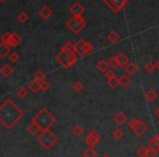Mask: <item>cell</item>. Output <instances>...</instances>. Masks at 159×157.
<instances>
[{
  "mask_svg": "<svg viewBox=\"0 0 159 157\" xmlns=\"http://www.w3.org/2000/svg\"><path fill=\"white\" fill-rule=\"evenodd\" d=\"M27 19H29V16H27V14L25 13V12H21V13H19L18 20L20 21L21 23H25L27 21Z\"/></svg>",
  "mask_w": 159,
  "mask_h": 157,
  "instance_id": "cell-39",
  "label": "cell"
},
{
  "mask_svg": "<svg viewBox=\"0 0 159 157\" xmlns=\"http://www.w3.org/2000/svg\"><path fill=\"white\" fill-rule=\"evenodd\" d=\"M124 71L126 72V74H129L130 76H133L135 73L137 72V67L134 62H129L125 67H124Z\"/></svg>",
  "mask_w": 159,
  "mask_h": 157,
  "instance_id": "cell-16",
  "label": "cell"
},
{
  "mask_svg": "<svg viewBox=\"0 0 159 157\" xmlns=\"http://www.w3.org/2000/svg\"><path fill=\"white\" fill-rule=\"evenodd\" d=\"M131 84V76L129 74H122L119 77V85L122 87H126Z\"/></svg>",
  "mask_w": 159,
  "mask_h": 157,
  "instance_id": "cell-22",
  "label": "cell"
},
{
  "mask_svg": "<svg viewBox=\"0 0 159 157\" xmlns=\"http://www.w3.org/2000/svg\"><path fill=\"white\" fill-rule=\"evenodd\" d=\"M27 89H29L30 91H31L33 94H37L38 92L40 91V85H39V82H37V81L33 80V81H32V82H30L29 84H27Z\"/></svg>",
  "mask_w": 159,
  "mask_h": 157,
  "instance_id": "cell-20",
  "label": "cell"
},
{
  "mask_svg": "<svg viewBox=\"0 0 159 157\" xmlns=\"http://www.w3.org/2000/svg\"><path fill=\"white\" fill-rule=\"evenodd\" d=\"M34 80L37 81V82H43V81H45V77H46V74H45L44 71L42 70H38L37 72L34 74Z\"/></svg>",
  "mask_w": 159,
  "mask_h": 157,
  "instance_id": "cell-30",
  "label": "cell"
},
{
  "mask_svg": "<svg viewBox=\"0 0 159 157\" xmlns=\"http://www.w3.org/2000/svg\"><path fill=\"white\" fill-rule=\"evenodd\" d=\"M109 64H110V67H111V68H113V69L120 67L117 56H112V57H110V59H109Z\"/></svg>",
  "mask_w": 159,
  "mask_h": 157,
  "instance_id": "cell-34",
  "label": "cell"
},
{
  "mask_svg": "<svg viewBox=\"0 0 159 157\" xmlns=\"http://www.w3.org/2000/svg\"><path fill=\"white\" fill-rule=\"evenodd\" d=\"M102 157H111V156H110L109 154H102Z\"/></svg>",
  "mask_w": 159,
  "mask_h": 157,
  "instance_id": "cell-44",
  "label": "cell"
},
{
  "mask_svg": "<svg viewBox=\"0 0 159 157\" xmlns=\"http://www.w3.org/2000/svg\"><path fill=\"white\" fill-rule=\"evenodd\" d=\"M155 70H156V62L148 61L147 63L145 64V71H146V72L152 73Z\"/></svg>",
  "mask_w": 159,
  "mask_h": 157,
  "instance_id": "cell-32",
  "label": "cell"
},
{
  "mask_svg": "<svg viewBox=\"0 0 159 157\" xmlns=\"http://www.w3.org/2000/svg\"><path fill=\"white\" fill-rule=\"evenodd\" d=\"M104 2L110 8L112 11L119 12L125 6L126 0H104Z\"/></svg>",
  "mask_w": 159,
  "mask_h": 157,
  "instance_id": "cell-9",
  "label": "cell"
},
{
  "mask_svg": "<svg viewBox=\"0 0 159 157\" xmlns=\"http://www.w3.org/2000/svg\"><path fill=\"white\" fill-rule=\"evenodd\" d=\"M110 68V64H109V61H106V60H99L97 63V69L100 71L102 73H106L107 71Z\"/></svg>",
  "mask_w": 159,
  "mask_h": 157,
  "instance_id": "cell-18",
  "label": "cell"
},
{
  "mask_svg": "<svg viewBox=\"0 0 159 157\" xmlns=\"http://www.w3.org/2000/svg\"><path fill=\"white\" fill-rule=\"evenodd\" d=\"M72 87H73V91L75 92V93H82L83 91H84V84H83L82 82H80V81H75L74 83H73V85H72Z\"/></svg>",
  "mask_w": 159,
  "mask_h": 157,
  "instance_id": "cell-29",
  "label": "cell"
},
{
  "mask_svg": "<svg viewBox=\"0 0 159 157\" xmlns=\"http://www.w3.org/2000/svg\"><path fill=\"white\" fill-rule=\"evenodd\" d=\"M148 147L152 148L156 152H159V140L157 135H154L152 137H150V140L148 141Z\"/></svg>",
  "mask_w": 159,
  "mask_h": 157,
  "instance_id": "cell-19",
  "label": "cell"
},
{
  "mask_svg": "<svg viewBox=\"0 0 159 157\" xmlns=\"http://www.w3.org/2000/svg\"><path fill=\"white\" fill-rule=\"evenodd\" d=\"M108 85L111 87V89H116V87L119 85V79L113 77V79H111V80H108Z\"/></svg>",
  "mask_w": 159,
  "mask_h": 157,
  "instance_id": "cell-35",
  "label": "cell"
},
{
  "mask_svg": "<svg viewBox=\"0 0 159 157\" xmlns=\"http://www.w3.org/2000/svg\"><path fill=\"white\" fill-rule=\"evenodd\" d=\"M27 131H29L32 135H39L40 133H42V129H40L36 123H34V122H31V123L29 124Z\"/></svg>",
  "mask_w": 159,
  "mask_h": 157,
  "instance_id": "cell-17",
  "label": "cell"
},
{
  "mask_svg": "<svg viewBox=\"0 0 159 157\" xmlns=\"http://www.w3.org/2000/svg\"><path fill=\"white\" fill-rule=\"evenodd\" d=\"M86 25V21L82 16H73L70 20L66 22V26L71 32L74 34H79Z\"/></svg>",
  "mask_w": 159,
  "mask_h": 157,
  "instance_id": "cell-6",
  "label": "cell"
},
{
  "mask_svg": "<svg viewBox=\"0 0 159 157\" xmlns=\"http://www.w3.org/2000/svg\"><path fill=\"white\" fill-rule=\"evenodd\" d=\"M71 132H72L73 135L75 136H81V135L84 134V128L82 126H80V124H75V126L72 127L71 129Z\"/></svg>",
  "mask_w": 159,
  "mask_h": 157,
  "instance_id": "cell-25",
  "label": "cell"
},
{
  "mask_svg": "<svg viewBox=\"0 0 159 157\" xmlns=\"http://www.w3.org/2000/svg\"><path fill=\"white\" fill-rule=\"evenodd\" d=\"M83 156H84V157H97L98 153L96 152L94 148L89 147V148H86V150H84V153H83Z\"/></svg>",
  "mask_w": 159,
  "mask_h": 157,
  "instance_id": "cell-31",
  "label": "cell"
},
{
  "mask_svg": "<svg viewBox=\"0 0 159 157\" xmlns=\"http://www.w3.org/2000/svg\"><path fill=\"white\" fill-rule=\"evenodd\" d=\"M105 76H106L107 80H111V79H113V77H116V73L113 70H110L109 69L108 71H107L106 73H105Z\"/></svg>",
  "mask_w": 159,
  "mask_h": 157,
  "instance_id": "cell-40",
  "label": "cell"
},
{
  "mask_svg": "<svg viewBox=\"0 0 159 157\" xmlns=\"http://www.w3.org/2000/svg\"><path fill=\"white\" fill-rule=\"evenodd\" d=\"M157 97H158V94H157V92L155 91V90L149 89V90H146L145 91V98L148 103L155 102V100L157 99Z\"/></svg>",
  "mask_w": 159,
  "mask_h": 157,
  "instance_id": "cell-13",
  "label": "cell"
},
{
  "mask_svg": "<svg viewBox=\"0 0 159 157\" xmlns=\"http://www.w3.org/2000/svg\"><path fill=\"white\" fill-rule=\"evenodd\" d=\"M77 58L79 57L76 55H70V53H66L64 51L60 50V53L56 56V61L63 69H69L76 63Z\"/></svg>",
  "mask_w": 159,
  "mask_h": 157,
  "instance_id": "cell-5",
  "label": "cell"
},
{
  "mask_svg": "<svg viewBox=\"0 0 159 157\" xmlns=\"http://www.w3.org/2000/svg\"><path fill=\"white\" fill-rule=\"evenodd\" d=\"M121 157H122V156H121Z\"/></svg>",
  "mask_w": 159,
  "mask_h": 157,
  "instance_id": "cell-47",
  "label": "cell"
},
{
  "mask_svg": "<svg viewBox=\"0 0 159 157\" xmlns=\"http://www.w3.org/2000/svg\"><path fill=\"white\" fill-rule=\"evenodd\" d=\"M157 136H158V140H159V133H158V134H157Z\"/></svg>",
  "mask_w": 159,
  "mask_h": 157,
  "instance_id": "cell-46",
  "label": "cell"
},
{
  "mask_svg": "<svg viewBox=\"0 0 159 157\" xmlns=\"http://www.w3.org/2000/svg\"><path fill=\"white\" fill-rule=\"evenodd\" d=\"M39 85H40V91L43 92H47L49 90V87H50V84L46 80L43 81V82H39Z\"/></svg>",
  "mask_w": 159,
  "mask_h": 157,
  "instance_id": "cell-37",
  "label": "cell"
},
{
  "mask_svg": "<svg viewBox=\"0 0 159 157\" xmlns=\"http://www.w3.org/2000/svg\"><path fill=\"white\" fill-rule=\"evenodd\" d=\"M129 130L136 136H143L148 131V126L139 118H132L129 121Z\"/></svg>",
  "mask_w": 159,
  "mask_h": 157,
  "instance_id": "cell-4",
  "label": "cell"
},
{
  "mask_svg": "<svg viewBox=\"0 0 159 157\" xmlns=\"http://www.w3.org/2000/svg\"><path fill=\"white\" fill-rule=\"evenodd\" d=\"M100 135L97 133V131L95 130H91L85 136V143L87 144L89 147L95 148L98 144L100 143Z\"/></svg>",
  "mask_w": 159,
  "mask_h": 157,
  "instance_id": "cell-8",
  "label": "cell"
},
{
  "mask_svg": "<svg viewBox=\"0 0 159 157\" xmlns=\"http://www.w3.org/2000/svg\"><path fill=\"white\" fill-rule=\"evenodd\" d=\"M16 96H18L19 98H21V99H24V98H26L27 96H29V89L22 86V87H20V89L16 90Z\"/></svg>",
  "mask_w": 159,
  "mask_h": 157,
  "instance_id": "cell-26",
  "label": "cell"
},
{
  "mask_svg": "<svg viewBox=\"0 0 159 157\" xmlns=\"http://www.w3.org/2000/svg\"><path fill=\"white\" fill-rule=\"evenodd\" d=\"M19 59H20V56H19L18 53H11L9 55V60L12 62V63H16V62H18Z\"/></svg>",
  "mask_w": 159,
  "mask_h": 157,
  "instance_id": "cell-36",
  "label": "cell"
},
{
  "mask_svg": "<svg viewBox=\"0 0 159 157\" xmlns=\"http://www.w3.org/2000/svg\"><path fill=\"white\" fill-rule=\"evenodd\" d=\"M126 120H128V118H126L125 113H123L122 111H119V113H117L113 116V122H115L118 127L124 126V124L126 123Z\"/></svg>",
  "mask_w": 159,
  "mask_h": 157,
  "instance_id": "cell-10",
  "label": "cell"
},
{
  "mask_svg": "<svg viewBox=\"0 0 159 157\" xmlns=\"http://www.w3.org/2000/svg\"><path fill=\"white\" fill-rule=\"evenodd\" d=\"M61 50L66 53H70V55H75V46L71 42L66 43V44L62 46Z\"/></svg>",
  "mask_w": 159,
  "mask_h": 157,
  "instance_id": "cell-21",
  "label": "cell"
},
{
  "mask_svg": "<svg viewBox=\"0 0 159 157\" xmlns=\"http://www.w3.org/2000/svg\"><path fill=\"white\" fill-rule=\"evenodd\" d=\"M117 58H118V61H119V64H120V67H125L126 64L130 62V60H129V58H128V56L125 55V53H118L117 55Z\"/></svg>",
  "mask_w": 159,
  "mask_h": 157,
  "instance_id": "cell-23",
  "label": "cell"
},
{
  "mask_svg": "<svg viewBox=\"0 0 159 157\" xmlns=\"http://www.w3.org/2000/svg\"><path fill=\"white\" fill-rule=\"evenodd\" d=\"M75 46V55L77 57H85V56L89 55L92 51L94 50V46L87 40L83 39H79L76 42V44H74Z\"/></svg>",
  "mask_w": 159,
  "mask_h": 157,
  "instance_id": "cell-7",
  "label": "cell"
},
{
  "mask_svg": "<svg viewBox=\"0 0 159 157\" xmlns=\"http://www.w3.org/2000/svg\"><path fill=\"white\" fill-rule=\"evenodd\" d=\"M11 35H12V33H9V32H6V33L2 35V37H1V42H2V43L8 42V40L10 39V37H11Z\"/></svg>",
  "mask_w": 159,
  "mask_h": 157,
  "instance_id": "cell-41",
  "label": "cell"
},
{
  "mask_svg": "<svg viewBox=\"0 0 159 157\" xmlns=\"http://www.w3.org/2000/svg\"><path fill=\"white\" fill-rule=\"evenodd\" d=\"M156 68H157V69H158V70H159V59L157 60V62H156Z\"/></svg>",
  "mask_w": 159,
  "mask_h": 157,
  "instance_id": "cell-43",
  "label": "cell"
},
{
  "mask_svg": "<svg viewBox=\"0 0 159 157\" xmlns=\"http://www.w3.org/2000/svg\"><path fill=\"white\" fill-rule=\"evenodd\" d=\"M10 49H11V47L8 46L6 43H1V44H0V57L5 58L6 56H9Z\"/></svg>",
  "mask_w": 159,
  "mask_h": 157,
  "instance_id": "cell-24",
  "label": "cell"
},
{
  "mask_svg": "<svg viewBox=\"0 0 159 157\" xmlns=\"http://www.w3.org/2000/svg\"><path fill=\"white\" fill-rule=\"evenodd\" d=\"M112 136H113V139H115L116 141H121V140L123 139V136H124L123 130H122L121 128L115 129V130L112 131Z\"/></svg>",
  "mask_w": 159,
  "mask_h": 157,
  "instance_id": "cell-27",
  "label": "cell"
},
{
  "mask_svg": "<svg viewBox=\"0 0 159 157\" xmlns=\"http://www.w3.org/2000/svg\"><path fill=\"white\" fill-rule=\"evenodd\" d=\"M13 71L14 70H13V68H12V66H10L9 63H6L1 67V69H0V74L7 79V77H10L12 74H13Z\"/></svg>",
  "mask_w": 159,
  "mask_h": 157,
  "instance_id": "cell-12",
  "label": "cell"
},
{
  "mask_svg": "<svg viewBox=\"0 0 159 157\" xmlns=\"http://www.w3.org/2000/svg\"><path fill=\"white\" fill-rule=\"evenodd\" d=\"M51 14H52V11H51L48 7H43L42 9L39 10V16H42L43 19H45V20L50 18Z\"/></svg>",
  "mask_w": 159,
  "mask_h": 157,
  "instance_id": "cell-28",
  "label": "cell"
},
{
  "mask_svg": "<svg viewBox=\"0 0 159 157\" xmlns=\"http://www.w3.org/2000/svg\"><path fill=\"white\" fill-rule=\"evenodd\" d=\"M24 117L23 110L11 99L6 98L0 106V122L6 129H12Z\"/></svg>",
  "mask_w": 159,
  "mask_h": 157,
  "instance_id": "cell-1",
  "label": "cell"
},
{
  "mask_svg": "<svg viewBox=\"0 0 159 157\" xmlns=\"http://www.w3.org/2000/svg\"><path fill=\"white\" fill-rule=\"evenodd\" d=\"M147 147H148V146H145V145L139 146V147L136 150V155H137V156H139V157H145Z\"/></svg>",
  "mask_w": 159,
  "mask_h": 157,
  "instance_id": "cell-33",
  "label": "cell"
},
{
  "mask_svg": "<svg viewBox=\"0 0 159 157\" xmlns=\"http://www.w3.org/2000/svg\"><path fill=\"white\" fill-rule=\"evenodd\" d=\"M0 1H1V2H3V1H6V0H0Z\"/></svg>",
  "mask_w": 159,
  "mask_h": 157,
  "instance_id": "cell-45",
  "label": "cell"
},
{
  "mask_svg": "<svg viewBox=\"0 0 159 157\" xmlns=\"http://www.w3.org/2000/svg\"><path fill=\"white\" fill-rule=\"evenodd\" d=\"M154 115H155V117L159 119V107H157V108L154 110Z\"/></svg>",
  "mask_w": 159,
  "mask_h": 157,
  "instance_id": "cell-42",
  "label": "cell"
},
{
  "mask_svg": "<svg viewBox=\"0 0 159 157\" xmlns=\"http://www.w3.org/2000/svg\"><path fill=\"white\" fill-rule=\"evenodd\" d=\"M32 122L36 123L42 129V131H44V130L50 129L51 127L57 122V119H56L55 116L49 111V109L42 108L39 111H37V113H35V116L32 117Z\"/></svg>",
  "mask_w": 159,
  "mask_h": 157,
  "instance_id": "cell-2",
  "label": "cell"
},
{
  "mask_svg": "<svg viewBox=\"0 0 159 157\" xmlns=\"http://www.w3.org/2000/svg\"><path fill=\"white\" fill-rule=\"evenodd\" d=\"M70 12L73 16H82V13L84 12V8H83L82 5H80L79 2H75L70 8Z\"/></svg>",
  "mask_w": 159,
  "mask_h": 157,
  "instance_id": "cell-14",
  "label": "cell"
},
{
  "mask_svg": "<svg viewBox=\"0 0 159 157\" xmlns=\"http://www.w3.org/2000/svg\"><path fill=\"white\" fill-rule=\"evenodd\" d=\"M107 39H108V42L111 43V44H116V43L121 40V36H120V34L118 33V32L111 31L110 33L107 35Z\"/></svg>",
  "mask_w": 159,
  "mask_h": 157,
  "instance_id": "cell-15",
  "label": "cell"
},
{
  "mask_svg": "<svg viewBox=\"0 0 159 157\" xmlns=\"http://www.w3.org/2000/svg\"><path fill=\"white\" fill-rule=\"evenodd\" d=\"M157 154H158V152H156V150H152V148H150V147H147L145 157H156Z\"/></svg>",
  "mask_w": 159,
  "mask_h": 157,
  "instance_id": "cell-38",
  "label": "cell"
},
{
  "mask_svg": "<svg viewBox=\"0 0 159 157\" xmlns=\"http://www.w3.org/2000/svg\"><path fill=\"white\" fill-rule=\"evenodd\" d=\"M38 143L40 144L42 147H44L45 150H50L52 148V146L57 143L58 141V136L56 135V133H53L50 129L48 130H44L42 131L39 135L37 137Z\"/></svg>",
  "mask_w": 159,
  "mask_h": 157,
  "instance_id": "cell-3",
  "label": "cell"
},
{
  "mask_svg": "<svg viewBox=\"0 0 159 157\" xmlns=\"http://www.w3.org/2000/svg\"><path fill=\"white\" fill-rule=\"evenodd\" d=\"M2 43V42H1ZM22 43V37H21L19 34L16 33H12L11 37H10V39L8 40V42H6V44L8 45V46H10L12 48V47H16L19 46V45Z\"/></svg>",
  "mask_w": 159,
  "mask_h": 157,
  "instance_id": "cell-11",
  "label": "cell"
}]
</instances>
